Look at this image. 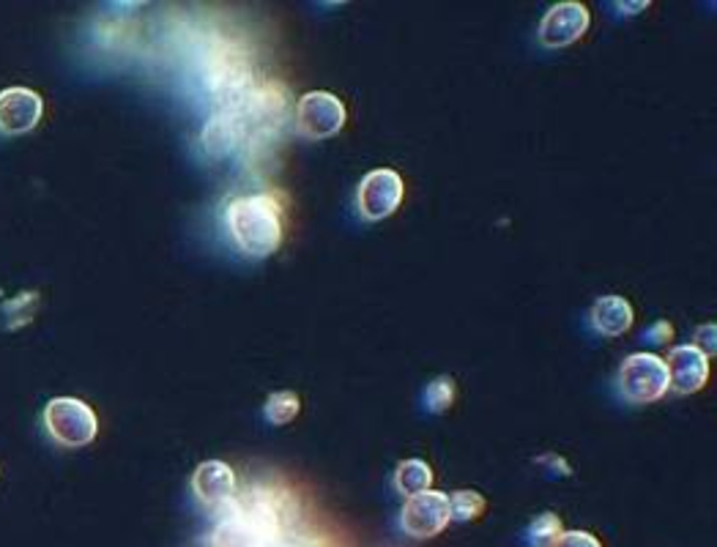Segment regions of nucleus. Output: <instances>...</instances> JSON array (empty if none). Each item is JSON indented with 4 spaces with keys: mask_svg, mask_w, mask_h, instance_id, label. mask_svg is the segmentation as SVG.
Here are the masks:
<instances>
[{
    "mask_svg": "<svg viewBox=\"0 0 717 547\" xmlns=\"http://www.w3.org/2000/svg\"><path fill=\"white\" fill-rule=\"evenodd\" d=\"M283 512L277 493L252 487L222 506L209 547H280L288 537Z\"/></svg>",
    "mask_w": 717,
    "mask_h": 547,
    "instance_id": "obj_1",
    "label": "nucleus"
},
{
    "mask_svg": "<svg viewBox=\"0 0 717 547\" xmlns=\"http://www.w3.org/2000/svg\"><path fill=\"white\" fill-rule=\"evenodd\" d=\"M225 228L246 257H268L283 244V209L272 194L233 198L225 209Z\"/></svg>",
    "mask_w": 717,
    "mask_h": 547,
    "instance_id": "obj_2",
    "label": "nucleus"
},
{
    "mask_svg": "<svg viewBox=\"0 0 717 547\" xmlns=\"http://www.w3.org/2000/svg\"><path fill=\"white\" fill-rule=\"evenodd\" d=\"M44 428L61 446L80 449L94 443L96 433H99V419L88 402L77 400V397H55L44 408Z\"/></svg>",
    "mask_w": 717,
    "mask_h": 547,
    "instance_id": "obj_3",
    "label": "nucleus"
},
{
    "mask_svg": "<svg viewBox=\"0 0 717 547\" xmlns=\"http://www.w3.org/2000/svg\"><path fill=\"white\" fill-rule=\"evenodd\" d=\"M619 395L633 406H650L668 391V370L657 354H633L622 361L616 376Z\"/></svg>",
    "mask_w": 717,
    "mask_h": 547,
    "instance_id": "obj_4",
    "label": "nucleus"
},
{
    "mask_svg": "<svg viewBox=\"0 0 717 547\" xmlns=\"http://www.w3.org/2000/svg\"><path fill=\"white\" fill-rule=\"evenodd\" d=\"M348 120V109L340 96L329 91H309L296 105V129L307 140H329L340 135Z\"/></svg>",
    "mask_w": 717,
    "mask_h": 547,
    "instance_id": "obj_5",
    "label": "nucleus"
},
{
    "mask_svg": "<svg viewBox=\"0 0 717 547\" xmlns=\"http://www.w3.org/2000/svg\"><path fill=\"white\" fill-rule=\"evenodd\" d=\"M403 178L389 167H378L370 170L359 181L357 189V209L367 222H381V219L392 217L403 203Z\"/></svg>",
    "mask_w": 717,
    "mask_h": 547,
    "instance_id": "obj_6",
    "label": "nucleus"
},
{
    "mask_svg": "<svg viewBox=\"0 0 717 547\" xmlns=\"http://www.w3.org/2000/svg\"><path fill=\"white\" fill-rule=\"evenodd\" d=\"M450 495L439 491H428L411 495L400 512V528L414 539H433L450 526Z\"/></svg>",
    "mask_w": 717,
    "mask_h": 547,
    "instance_id": "obj_7",
    "label": "nucleus"
},
{
    "mask_svg": "<svg viewBox=\"0 0 717 547\" xmlns=\"http://www.w3.org/2000/svg\"><path fill=\"white\" fill-rule=\"evenodd\" d=\"M592 25V14L578 0H565V3L550 6L548 14L539 22V44L548 50H561L583 39V33Z\"/></svg>",
    "mask_w": 717,
    "mask_h": 547,
    "instance_id": "obj_8",
    "label": "nucleus"
},
{
    "mask_svg": "<svg viewBox=\"0 0 717 547\" xmlns=\"http://www.w3.org/2000/svg\"><path fill=\"white\" fill-rule=\"evenodd\" d=\"M244 140H246V120L239 105L217 109V113L205 120L203 135H200L203 151L214 159H222L228 157V154H233Z\"/></svg>",
    "mask_w": 717,
    "mask_h": 547,
    "instance_id": "obj_9",
    "label": "nucleus"
},
{
    "mask_svg": "<svg viewBox=\"0 0 717 547\" xmlns=\"http://www.w3.org/2000/svg\"><path fill=\"white\" fill-rule=\"evenodd\" d=\"M236 474L222 460H205L192 474V493L209 509H222L236 498Z\"/></svg>",
    "mask_w": 717,
    "mask_h": 547,
    "instance_id": "obj_10",
    "label": "nucleus"
},
{
    "mask_svg": "<svg viewBox=\"0 0 717 547\" xmlns=\"http://www.w3.org/2000/svg\"><path fill=\"white\" fill-rule=\"evenodd\" d=\"M665 370H668V389H674L676 395H696L709 381V359L693 345H676L665 359Z\"/></svg>",
    "mask_w": 717,
    "mask_h": 547,
    "instance_id": "obj_11",
    "label": "nucleus"
},
{
    "mask_svg": "<svg viewBox=\"0 0 717 547\" xmlns=\"http://www.w3.org/2000/svg\"><path fill=\"white\" fill-rule=\"evenodd\" d=\"M44 102L31 88L0 91V132L6 135H25L42 120Z\"/></svg>",
    "mask_w": 717,
    "mask_h": 547,
    "instance_id": "obj_12",
    "label": "nucleus"
},
{
    "mask_svg": "<svg viewBox=\"0 0 717 547\" xmlns=\"http://www.w3.org/2000/svg\"><path fill=\"white\" fill-rule=\"evenodd\" d=\"M633 320V307L622 296H602L594 302L592 313H589V324L602 337H622V334L630 332Z\"/></svg>",
    "mask_w": 717,
    "mask_h": 547,
    "instance_id": "obj_13",
    "label": "nucleus"
},
{
    "mask_svg": "<svg viewBox=\"0 0 717 547\" xmlns=\"http://www.w3.org/2000/svg\"><path fill=\"white\" fill-rule=\"evenodd\" d=\"M394 491L405 498L433 491V471L424 460H403L394 469Z\"/></svg>",
    "mask_w": 717,
    "mask_h": 547,
    "instance_id": "obj_14",
    "label": "nucleus"
},
{
    "mask_svg": "<svg viewBox=\"0 0 717 547\" xmlns=\"http://www.w3.org/2000/svg\"><path fill=\"white\" fill-rule=\"evenodd\" d=\"M302 411V400L296 391H274V395L266 397V402H263V419H266L268 424H274V428H283V424H291L296 417H299Z\"/></svg>",
    "mask_w": 717,
    "mask_h": 547,
    "instance_id": "obj_15",
    "label": "nucleus"
},
{
    "mask_svg": "<svg viewBox=\"0 0 717 547\" xmlns=\"http://www.w3.org/2000/svg\"><path fill=\"white\" fill-rule=\"evenodd\" d=\"M485 506H487L485 495L477 491H457L450 495L452 520H457V523L477 520V517H482V512H485Z\"/></svg>",
    "mask_w": 717,
    "mask_h": 547,
    "instance_id": "obj_16",
    "label": "nucleus"
},
{
    "mask_svg": "<svg viewBox=\"0 0 717 547\" xmlns=\"http://www.w3.org/2000/svg\"><path fill=\"white\" fill-rule=\"evenodd\" d=\"M561 532H565V526H561L559 515L545 512V515H539L529 523V528H526V539H529L531 547H550L561 537Z\"/></svg>",
    "mask_w": 717,
    "mask_h": 547,
    "instance_id": "obj_17",
    "label": "nucleus"
},
{
    "mask_svg": "<svg viewBox=\"0 0 717 547\" xmlns=\"http://www.w3.org/2000/svg\"><path fill=\"white\" fill-rule=\"evenodd\" d=\"M457 397V389H455V381L446 376L435 378V381L428 383V389H424V408H428L430 413H444L450 411L452 402H455Z\"/></svg>",
    "mask_w": 717,
    "mask_h": 547,
    "instance_id": "obj_18",
    "label": "nucleus"
},
{
    "mask_svg": "<svg viewBox=\"0 0 717 547\" xmlns=\"http://www.w3.org/2000/svg\"><path fill=\"white\" fill-rule=\"evenodd\" d=\"M693 348L702 350L704 356H715L717 354V326L715 324H704L696 328V343H693Z\"/></svg>",
    "mask_w": 717,
    "mask_h": 547,
    "instance_id": "obj_19",
    "label": "nucleus"
},
{
    "mask_svg": "<svg viewBox=\"0 0 717 547\" xmlns=\"http://www.w3.org/2000/svg\"><path fill=\"white\" fill-rule=\"evenodd\" d=\"M550 547H602V545L600 539L589 532H561V537Z\"/></svg>",
    "mask_w": 717,
    "mask_h": 547,
    "instance_id": "obj_20",
    "label": "nucleus"
},
{
    "mask_svg": "<svg viewBox=\"0 0 717 547\" xmlns=\"http://www.w3.org/2000/svg\"><path fill=\"white\" fill-rule=\"evenodd\" d=\"M644 337L655 345H665L671 337H674V326H671L668 320H655V324L646 328Z\"/></svg>",
    "mask_w": 717,
    "mask_h": 547,
    "instance_id": "obj_21",
    "label": "nucleus"
},
{
    "mask_svg": "<svg viewBox=\"0 0 717 547\" xmlns=\"http://www.w3.org/2000/svg\"><path fill=\"white\" fill-rule=\"evenodd\" d=\"M616 9L622 11V14H639V11L650 9V0H639V3H616Z\"/></svg>",
    "mask_w": 717,
    "mask_h": 547,
    "instance_id": "obj_22",
    "label": "nucleus"
},
{
    "mask_svg": "<svg viewBox=\"0 0 717 547\" xmlns=\"http://www.w3.org/2000/svg\"><path fill=\"white\" fill-rule=\"evenodd\" d=\"M280 547H320L315 539H307V537H285V543Z\"/></svg>",
    "mask_w": 717,
    "mask_h": 547,
    "instance_id": "obj_23",
    "label": "nucleus"
}]
</instances>
